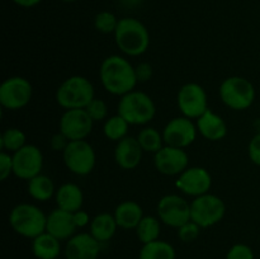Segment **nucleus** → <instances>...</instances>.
<instances>
[{"instance_id": "obj_4", "label": "nucleus", "mask_w": 260, "mask_h": 259, "mask_svg": "<svg viewBox=\"0 0 260 259\" xmlns=\"http://www.w3.org/2000/svg\"><path fill=\"white\" fill-rule=\"evenodd\" d=\"M9 223L18 235L35 239L46 231L47 216L36 205L19 203L10 211Z\"/></svg>"}, {"instance_id": "obj_17", "label": "nucleus", "mask_w": 260, "mask_h": 259, "mask_svg": "<svg viewBox=\"0 0 260 259\" xmlns=\"http://www.w3.org/2000/svg\"><path fill=\"white\" fill-rule=\"evenodd\" d=\"M101 243L90 233L75 234L65 246L66 259H98Z\"/></svg>"}, {"instance_id": "obj_30", "label": "nucleus", "mask_w": 260, "mask_h": 259, "mask_svg": "<svg viewBox=\"0 0 260 259\" xmlns=\"http://www.w3.org/2000/svg\"><path fill=\"white\" fill-rule=\"evenodd\" d=\"M25 135L22 130L19 128H7L2 134L0 137V146H2L3 151L7 152H17L18 150L22 149L23 146H25Z\"/></svg>"}, {"instance_id": "obj_29", "label": "nucleus", "mask_w": 260, "mask_h": 259, "mask_svg": "<svg viewBox=\"0 0 260 259\" xmlns=\"http://www.w3.org/2000/svg\"><path fill=\"white\" fill-rule=\"evenodd\" d=\"M128 126L129 123L123 118L122 116H119L118 113L116 116L108 117L104 122L103 126V132L106 135V137L111 141H121L122 139L127 136V132H128Z\"/></svg>"}, {"instance_id": "obj_6", "label": "nucleus", "mask_w": 260, "mask_h": 259, "mask_svg": "<svg viewBox=\"0 0 260 259\" xmlns=\"http://www.w3.org/2000/svg\"><path fill=\"white\" fill-rule=\"evenodd\" d=\"M220 98L225 106L234 111L248 109L255 99V89L251 81L243 76H230L221 83Z\"/></svg>"}, {"instance_id": "obj_27", "label": "nucleus", "mask_w": 260, "mask_h": 259, "mask_svg": "<svg viewBox=\"0 0 260 259\" xmlns=\"http://www.w3.org/2000/svg\"><path fill=\"white\" fill-rule=\"evenodd\" d=\"M160 218L152 217V216H144L137 228L135 229L137 234V238L142 244L151 243V241L159 240L160 230H161V225H160Z\"/></svg>"}, {"instance_id": "obj_7", "label": "nucleus", "mask_w": 260, "mask_h": 259, "mask_svg": "<svg viewBox=\"0 0 260 259\" xmlns=\"http://www.w3.org/2000/svg\"><path fill=\"white\" fill-rule=\"evenodd\" d=\"M226 213L225 202L218 196L206 193L196 197L190 203V220L201 229L211 228L223 218Z\"/></svg>"}, {"instance_id": "obj_40", "label": "nucleus", "mask_w": 260, "mask_h": 259, "mask_svg": "<svg viewBox=\"0 0 260 259\" xmlns=\"http://www.w3.org/2000/svg\"><path fill=\"white\" fill-rule=\"evenodd\" d=\"M13 2H14L17 5H19V7L32 8V7H35V5L40 4L42 0H13Z\"/></svg>"}, {"instance_id": "obj_37", "label": "nucleus", "mask_w": 260, "mask_h": 259, "mask_svg": "<svg viewBox=\"0 0 260 259\" xmlns=\"http://www.w3.org/2000/svg\"><path fill=\"white\" fill-rule=\"evenodd\" d=\"M248 152L251 161H253L255 165H259L260 167V134L255 135V136L250 140V142H249Z\"/></svg>"}, {"instance_id": "obj_5", "label": "nucleus", "mask_w": 260, "mask_h": 259, "mask_svg": "<svg viewBox=\"0 0 260 259\" xmlns=\"http://www.w3.org/2000/svg\"><path fill=\"white\" fill-rule=\"evenodd\" d=\"M118 114L129 124H146L154 119L156 107L150 95L144 91L132 90L121 96L118 102Z\"/></svg>"}, {"instance_id": "obj_9", "label": "nucleus", "mask_w": 260, "mask_h": 259, "mask_svg": "<svg viewBox=\"0 0 260 259\" xmlns=\"http://www.w3.org/2000/svg\"><path fill=\"white\" fill-rule=\"evenodd\" d=\"M32 95V84L23 76H10L0 85V104L5 109L17 111L24 108Z\"/></svg>"}, {"instance_id": "obj_22", "label": "nucleus", "mask_w": 260, "mask_h": 259, "mask_svg": "<svg viewBox=\"0 0 260 259\" xmlns=\"http://www.w3.org/2000/svg\"><path fill=\"white\" fill-rule=\"evenodd\" d=\"M56 203L61 210L69 212H76L81 210L84 202V195L80 187L74 183H65L56 190Z\"/></svg>"}, {"instance_id": "obj_18", "label": "nucleus", "mask_w": 260, "mask_h": 259, "mask_svg": "<svg viewBox=\"0 0 260 259\" xmlns=\"http://www.w3.org/2000/svg\"><path fill=\"white\" fill-rule=\"evenodd\" d=\"M78 229L75 220H74V212L55 208L47 215V223H46V231L58 240H69L75 235Z\"/></svg>"}, {"instance_id": "obj_10", "label": "nucleus", "mask_w": 260, "mask_h": 259, "mask_svg": "<svg viewBox=\"0 0 260 259\" xmlns=\"http://www.w3.org/2000/svg\"><path fill=\"white\" fill-rule=\"evenodd\" d=\"M178 108L187 118L198 119L208 108L207 93L197 83L184 84L178 91Z\"/></svg>"}, {"instance_id": "obj_8", "label": "nucleus", "mask_w": 260, "mask_h": 259, "mask_svg": "<svg viewBox=\"0 0 260 259\" xmlns=\"http://www.w3.org/2000/svg\"><path fill=\"white\" fill-rule=\"evenodd\" d=\"M63 163L71 173L76 175H88L93 172L96 163L94 147L86 140L70 141L62 152Z\"/></svg>"}, {"instance_id": "obj_2", "label": "nucleus", "mask_w": 260, "mask_h": 259, "mask_svg": "<svg viewBox=\"0 0 260 259\" xmlns=\"http://www.w3.org/2000/svg\"><path fill=\"white\" fill-rule=\"evenodd\" d=\"M114 40L119 51L127 56H141L150 45L149 30L144 23L135 18L119 19Z\"/></svg>"}, {"instance_id": "obj_14", "label": "nucleus", "mask_w": 260, "mask_h": 259, "mask_svg": "<svg viewBox=\"0 0 260 259\" xmlns=\"http://www.w3.org/2000/svg\"><path fill=\"white\" fill-rule=\"evenodd\" d=\"M94 121L85 109H66L60 118V132L70 141L85 140L93 131Z\"/></svg>"}, {"instance_id": "obj_38", "label": "nucleus", "mask_w": 260, "mask_h": 259, "mask_svg": "<svg viewBox=\"0 0 260 259\" xmlns=\"http://www.w3.org/2000/svg\"><path fill=\"white\" fill-rule=\"evenodd\" d=\"M69 142H70V140H69L65 135L61 134V132L58 131L57 134H55L52 137H51L50 146H51V149L55 150V151L63 152L65 151L66 147H68Z\"/></svg>"}, {"instance_id": "obj_26", "label": "nucleus", "mask_w": 260, "mask_h": 259, "mask_svg": "<svg viewBox=\"0 0 260 259\" xmlns=\"http://www.w3.org/2000/svg\"><path fill=\"white\" fill-rule=\"evenodd\" d=\"M139 259H175V249L164 240H155L142 244Z\"/></svg>"}, {"instance_id": "obj_13", "label": "nucleus", "mask_w": 260, "mask_h": 259, "mask_svg": "<svg viewBox=\"0 0 260 259\" xmlns=\"http://www.w3.org/2000/svg\"><path fill=\"white\" fill-rule=\"evenodd\" d=\"M43 155L35 145H25L13 154V174L20 179L29 180L41 174Z\"/></svg>"}, {"instance_id": "obj_33", "label": "nucleus", "mask_w": 260, "mask_h": 259, "mask_svg": "<svg viewBox=\"0 0 260 259\" xmlns=\"http://www.w3.org/2000/svg\"><path fill=\"white\" fill-rule=\"evenodd\" d=\"M200 230V226L190 220L189 222L184 223V225L178 229V238L184 241V243H190V241H194L198 238Z\"/></svg>"}, {"instance_id": "obj_12", "label": "nucleus", "mask_w": 260, "mask_h": 259, "mask_svg": "<svg viewBox=\"0 0 260 259\" xmlns=\"http://www.w3.org/2000/svg\"><path fill=\"white\" fill-rule=\"evenodd\" d=\"M198 130L193 119L187 117H175L170 119L162 130V139L165 145L185 149L196 141Z\"/></svg>"}, {"instance_id": "obj_28", "label": "nucleus", "mask_w": 260, "mask_h": 259, "mask_svg": "<svg viewBox=\"0 0 260 259\" xmlns=\"http://www.w3.org/2000/svg\"><path fill=\"white\" fill-rule=\"evenodd\" d=\"M137 141L140 146L142 147L144 152H152L156 154L159 150H161L165 146L162 134H160L154 127H145L137 135Z\"/></svg>"}, {"instance_id": "obj_20", "label": "nucleus", "mask_w": 260, "mask_h": 259, "mask_svg": "<svg viewBox=\"0 0 260 259\" xmlns=\"http://www.w3.org/2000/svg\"><path fill=\"white\" fill-rule=\"evenodd\" d=\"M198 132L210 141H220L228 134L226 122L218 114L207 109L198 119H196Z\"/></svg>"}, {"instance_id": "obj_3", "label": "nucleus", "mask_w": 260, "mask_h": 259, "mask_svg": "<svg viewBox=\"0 0 260 259\" xmlns=\"http://www.w3.org/2000/svg\"><path fill=\"white\" fill-rule=\"evenodd\" d=\"M95 91L89 79L73 75L61 83L56 90V102L65 109H85L93 101Z\"/></svg>"}, {"instance_id": "obj_11", "label": "nucleus", "mask_w": 260, "mask_h": 259, "mask_svg": "<svg viewBox=\"0 0 260 259\" xmlns=\"http://www.w3.org/2000/svg\"><path fill=\"white\" fill-rule=\"evenodd\" d=\"M157 215L164 225L179 229L190 221V203L178 195H167L157 203Z\"/></svg>"}, {"instance_id": "obj_24", "label": "nucleus", "mask_w": 260, "mask_h": 259, "mask_svg": "<svg viewBox=\"0 0 260 259\" xmlns=\"http://www.w3.org/2000/svg\"><path fill=\"white\" fill-rule=\"evenodd\" d=\"M32 251L37 259H56L61 253V240L45 231L32 239Z\"/></svg>"}, {"instance_id": "obj_16", "label": "nucleus", "mask_w": 260, "mask_h": 259, "mask_svg": "<svg viewBox=\"0 0 260 259\" xmlns=\"http://www.w3.org/2000/svg\"><path fill=\"white\" fill-rule=\"evenodd\" d=\"M189 157L184 149L165 145L155 154V168L164 175H180L188 168Z\"/></svg>"}, {"instance_id": "obj_21", "label": "nucleus", "mask_w": 260, "mask_h": 259, "mask_svg": "<svg viewBox=\"0 0 260 259\" xmlns=\"http://www.w3.org/2000/svg\"><path fill=\"white\" fill-rule=\"evenodd\" d=\"M113 215L117 223H118V228L124 229V230H131V229H136L140 221L142 220L144 210L135 201H124L117 206Z\"/></svg>"}, {"instance_id": "obj_1", "label": "nucleus", "mask_w": 260, "mask_h": 259, "mask_svg": "<svg viewBox=\"0 0 260 259\" xmlns=\"http://www.w3.org/2000/svg\"><path fill=\"white\" fill-rule=\"evenodd\" d=\"M102 85L108 93L122 96L135 90L137 84L135 66L127 58L112 55L104 58L99 70Z\"/></svg>"}, {"instance_id": "obj_15", "label": "nucleus", "mask_w": 260, "mask_h": 259, "mask_svg": "<svg viewBox=\"0 0 260 259\" xmlns=\"http://www.w3.org/2000/svg\"><path fill=\"white\" fill-rule=\"evenodd\" d=\"M175 184L183 193L196 198L208 193L212 185V177L205 168H187L179 175Z\"/></svg>"}, {"instance_id": "obj_25", "label": "nucleus", "mask_w": 260, "mask_h": 259, "mask_svg": "<svg viewBox=\"0 0 260 259\" xmlns=\"http://www.w3.org/2000/svg\"><path fill=\"white\" fill-rule=\"evenodd\" d=\"M55 184L52 179L45 174H38L28 180V193L30 197L40 202H46L56 195Z\"/></svg>"}, {"instance_id": "obj_41", "label": "nucleus", "mask_w": 260, "mask_h": 259, "mask_svg": "<svg viewBox=\"0 0 260 259\" xmlns=\"http://www.w3.org/2000/svg\"><path fill=\"white\" fill-rule=\"evenodd\" d=\"M63 2H66V3H71V2H75V0H63Z\"/></svg>"}, {"instance_id": "obj_36", "label": "nucleus", "mask_w": 260, "mask_h": 259, "mask_svg": "<svg viewBox=\"0 0 260 259\" xmlns=\"http://www.w3.org/2000/svg\"><path fill=\"white\" fill-rule=\"evenodd\" d=\"M135 75H136L137 83H146L154 75V69L149 62H140L135 66Z\"/></svg>"}, {"instance_id": "obj_32", "label": "nucleus", "mask_w": 260, "mask_h": 259, "mask_svg": "<svg viewBox=\"0 0 260 259\" xmlns=\"http://www.w3.org/2000/svg\"><path fill=\"white\" fill-rule=\"evenodd\" d=\"M85 111L88 112L89 117H90L94 122L103 121V119H107V116H108V107H107L106 102L98 98H94L93 101L86 106Z\"/></svg>"}, {"instance_id": "obj_19", "label": "nucleus", "mask_w": 260, "mask_h": 259, "mask_svg": "<svg viewBox=\"0 0 260 259\" xmlns=\"http://www.w3.org/2000/svg\"><path fill=\"white\" fill-rule=\"evenodd\" d=\"M144 150L140 146L136 137L126 136L117 142L114 149V160L119 168L124 170H132L140 165Z\"/></svg>"}, {"instance_id": "obj_39", "label": "nucleus", "mask_w": 260, "mask_h": 259, "mask_svg": "<svg viewBox=\"0 0 260 259\" xmlns=\"http://www.w3.org/2000/svg\"><path fill=\"white\" fill-rule=\"evenodd\" d=\"M74 220H75V223L76 226H78V229L84 228V226H86L88 223L91 222L89 213L83 210H79L76 211V212H74Z\"/></svg>"}, {"instance_id": "obj_23", "label": "nucleus", "mask_w": 260, "mask_h": 259, "mask_svg": "<svg viewBox=\"0 0 260 259\" xmlns=\"http://www.w3.org/2000/svg\"><path fill=\"white\" fill-rule=\"evenodd\" d=\"M118 223H117L114 215L109 212H103L96 215L90 222V234L99 243L109 241L116 234Z\"/></svg>"}, {"instance_id": "obj_31", "label": "nucleus", "mask_w": 260, "mask_h": 259, "mask_svg": "<svg viewBox=\"0 0 260 259\" xmlns=\"http://www.w3.org/2000/svg\"><path fill=\"white\" fill-rule=\"evenodd\" d=\"M119 20L117 19L116 15L111 12H101L95 15L94 19V25L98 32L108 35V33H114L117 29Z\"/></svg>"}, {"instance_id": "obj_35", "label": "nucleus", "mask_w": 260, "mask_h": 259, "mask_svg": "<svg viewBox=\"0 0 260 259\" xmlns=\"http://www.w3.org/2000/svg\"><path fill=\"white\" fill-rule=\"evenodd\" d=\"M13 174V155L10 152H0V180H7Z\"/></svg>"}, {"instance_id": "obj_34", "label": "nucleus", "mask_w": 260, "mask_h": 259, "mask_svg": "<svg viewBox=\"0 0 260 259\" xmlns=\"http://www.w3.org/2000/svg\"><path fill=\"white\" fill-rule=\"evenodd\" d=\"M226 259H254V253L245 244H235L228 251Z\"/></svg>"}]
</instances>
